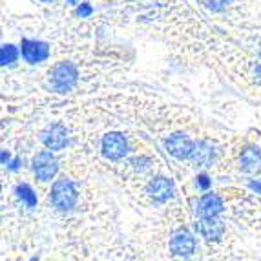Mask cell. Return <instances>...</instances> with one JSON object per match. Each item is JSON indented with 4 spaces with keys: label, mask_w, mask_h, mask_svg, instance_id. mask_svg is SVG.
<instances>
[{
    "label": "cell",
    "mask_w": 261,
    "mask_h": 261,
    "mask_svg": "<svg viewBox=\"0 0 261 261\" xmlns=\"http://www.w3.org/2000/svg\"><path fill=\"white\" fill-rule=\"evenodd\" d=\"M77 68L71 62H59L49 71V84L55 92L64 93L73 88V84L77 83Z\"/></svg>",
    "instance_id": "6da1fadb"
},
{
    "label": "cell",
    "mask_w": 261,
    "mask_h": 261,
    "mask_svg": "<svg viewBox=\"0 0 261 261\" xmlns=\"http://www.w3.org/2000/svg\"><path fill=\"white\" fill-rule=\"evenodd\" d=\"M199 232L203 238H206L208 241L219 240L225 232V225L216 218H203L199 221Z\"/></svg>",
    "instance_id": "30bf717a"
},
{
    "label": "cell",
    "mask_w": 261,
    "mask_h": 261,
    "mask_svg": "<svg viewBox=\"0 0 261 261\" xmlns=\"http://www.w3.org/2000/svg\"><path fill=\"white\" fill-rule=\"evenodd\" d=\"M170 248H172V254L177 257H187L194 252V248H196V241L192 238L190 232L187 230H179L177 234L172 238L170 241Z\"/></svg>",
    "instance_id": "ba28073f"
},
{
    "label": "cell",
    "mask_w": 261,
    "mask_h": 261,
    "mask_svg": "<svg viewBox=\"0 0 261 261\" xmlns=\"http://www.w3.org/2000/svg\"><path fill=\"white\" fill-rule=\"evenodd\" d=\"M48 44L39 42V40H22V57L30 64H37L48 59Z\"/></svg>",
    "instance_id": "52a82bcc"
},
{
    "label": "cell",
    "mask_w": 261,
    "mask_h": 261,
    "mask_svg": "<svg viewBox=\"0 0 261 261\" xmlns=\"http://www.w3.org/2000/svg\"><path fill=\"white\" fill-rule=\"evenodd\" d=\"M17 194H18V197H20V199L24 201L28 206H35L37 205L35 194H33V190H31L28 185H20V187L17 188Z\"/></svg>",
    "instance_id": "9a60e30c"
},
{
    "label": "cell",
    "mask_w": 261,
    "mask_h": 261,
    "mask_svg": "<svg viewBox=\"0 0 261 261\" xmlns=\"http://www.w3.org/2000/svg\"><path fill=\"white\" fill-rule=\"evenodd\" d=\"M261 166V150L247 148L241 153V168L245 172H256Z\"/></svg>",
    "instance_id": "4fadbf2b"
},
{
    "label": "cell",
    "mask_w": 261,
    "mask_h": 261,
    "mask_svg": "<svg viewBox=\"0 0 261 261\" xmlns=\"http://www.w3.org/2000/svg\"><path fill=\"white\" fill-rule=\"evenodd\" d=\"M172 183H170L166 177H155L150 181L148 185V194L157 201V203H163V201L170 199L172 197Z\"/></svg>",
    "instance_id": "9c48e42d"
},
{
    "label": "cell",
    "mask_w": 261,
    "mask_h": 261,
    "mask_svg": "<svg viewBox=\"0 0 261 261\" xmlns=\"http://www.w3.org/2000/svg\"><path fill=\"white\" fill-rule=\"evenodd\" d=\"M197 183H199V187L203 188V190H206V188L210 187V181L206 175H199V177H197Z\"/></svg>",
    "instance_id": "e0dca14e"
},
{
    "label": "cell",
    "mask_w": 261,
    "mask_h": 261,
    "mask_svg": "<svg viewBox=\"0 0 261 261\" xmlns=\"http://www.w3.org/2000/svg\"><path fill=\"white\" fill-rule=\"evenodd\" d=\"M223 210V203L218 196L214 194H206L205 197H201L199 201V214L203 218H216Z\"/></svg>",
    "instance_id": "8fae6325"
},
{
    "label": "cell",
    "mask_w": 261,
    "mask_h": 261,
    "mask_svg": "<svg viewBox=\"0 0 261 261\" xmlns=\"http://www.w3.org/2000/svg\"><path fill=\"white\" fill-rule=\"evenodd\" d=\"M51 201L59 210H70L77 201V190L66 177L55 181L51 188Z\"/></svg>",
    "instance_id": "7a4b0ae2"
},
{
    "label": "cell",
    "mask_w": 261,
    "mask_h": 261,
    "mask_svg": "<svg viewBox=\"0 0 261 261\" xmlns=\"http://www.w3.org/2000/svg\"><path fill=\"white\" fill-rule=\"evenodd\" d=\"M230 2H232V0H205L206 8L212 9V11H221V9L226 8Z\"/></svg>",
    "instance_id": "2e32d148"
},
{
    "label": "cell",
    "mask_w": 261,
    "mask_h": 261,
    "mask_svg": "<svg viewBox=\"0 0 261 261\" xmlns=\"http://www.w3.org/2000/svg\"><path fill=\"white\" fill-rule=\"evenodd\" d=\"M42 2H51V0H42Z\"/></svg>",
    "instance_id": "44dd1931"
},
{
    "label": "cell",
    "mask_w": 261,
    "mask_h": 261,
    "mask_svg": "<svg viewBox=\"0 0 261 261\" xmlns=\"http://www.w3.org/2000/svg\"><path fill=\"white\" fill-rule=\"evenodd\" d=\"M66 141H68V134L61 122H53L42 132V143L49 150H62L66 146Z\"/></svg>",
    "instance_id": "8992f818"
},
{
    "label": "cell",
    "mask_w": 261,
    "mask_h": 261,
    "mask_svg": "<svg viewBox=\"0 0 261 261\" xmlns=\"http://www.w3.org/2000/svg\"><path fill=\"white\" fill-rule=\"evenodd\" d=\"M33 172L40 181H49L57 174V159L51 152H40L33 159Z\"/></svg>",
    "instance_id": "277c9868"
},
{
    "label": "cell",
    "mask_w": 261,
    "mask_h": 261,
    "mask_svg": "<svg viewBox=\"0 0 261 261\" xmlns=\"http://www.w3.org/2000/svg\"><path fill=\"white\" fill-rule=\"evenodd\" d=\"M165 144H166V150L174 157H177V159H188V157H192L194 146H196V144L192 143L187 135H183V134H174L172 137L166 139Z\"/></svg>",
    "instance_id": "5b68a950"
},
{
    "label": "cell",
    "mask_w": 261,
    "mask_h": 261,
    "mask_svg": "<svg viewBox=\"0 0 261 261\" xmlns=\"http://www.w3.org/2000/svg\"><path fill=\"white\" fill-rule=\"evenodd\" d=\"M126 152H128V143L122 134L113 132V134H108L102 139V153H105V157L112 159V161L124 157Z\"/></svg>",
    "instance_id": "3957f363"
},
{
    "label": "cell",
    "mask_w": 261,
    "mask_h": 261,
    "mask_svg": "<svg viewBox=\"0 0 261 261\" xmlns=\"http://www.w3.org/2000/svg\"><path fill=\"white\" fill-rule=\"evenodd\" d=\"M90 13H92V8H90V6H81V8H79V15H83V17H88Z\"/></svg>",
    "instance_id": "ac0fdd59"
},
{
    "label": "cell",
    "mask_w": 261,
    "mask_h": 261,
    "mask_svg": "<svg viewBox=\"0 0 261 261\" xmlns=\"http://www.w3.org/2000/svg\"><path fill=\"white\" fill-rule=\"evenodd\" d=\"M214 159V150L208 143L201 141L194 146V152H192V161L199 166H208Z\"/></svg>",
    "instance_id": "7c38bea8"
},
{
    "label": "cell",
    "mask_w": 261,
    "mask_h": 261,
    "mask_svg": "<svg viewBox=\"0 0 261 261\" xmlns=\"http://www.w3.org/2000/svg\"><path fill=\"white\" fill-rule=\"evenodd\" d=\"M257 83H261V66L257 68Z\"/></svg>",
    "instance_id": "ffe728a7"
},
{
    "label": "cell",
    "mask_w": 261,
    "mask_h": 261,
    "mask_svg": "<svg viewBox=\"0 0 261 261\" xmlns=\"http://www.w3.org/2000/svg\"><path fill=\"white\" fill-rule=\"evenodd\" d=\"M33 261H35V259H33Z\"/></svg>",
    "instance_id": "7402d4cb"
},
{
    "label": "cell",
    "mask_w": 261,
    "mask_h": 261,
    "mask_svg": "<svg viewBox=\"0 0 261 261\" xmlns=\"http://www.w3.org/2000/svg\"><path fill=\"white\" fill-rule=\"evenodd\" d=\"M252 188H254V190H259L261 192V183H252Z\"/></svg>",
    "instance_id": "d6986e66"
},
{
    "label": "cell",
    "mask_w": 261,
    "mask_h": 261,
    "mask_svg": "<svg viewBox=\"0 0 261 261\" xmlns=\"http://www.w3.org/2000/svg\"><path fill=\"white\" fill-rule=\"evenodd\" d=\"M15 61H17V48L11 46V44L2 46V51H0V62H2V66L13 64Z\"/></svg>",
    "instance_id": "5bb4252c"
}]
</instances>
